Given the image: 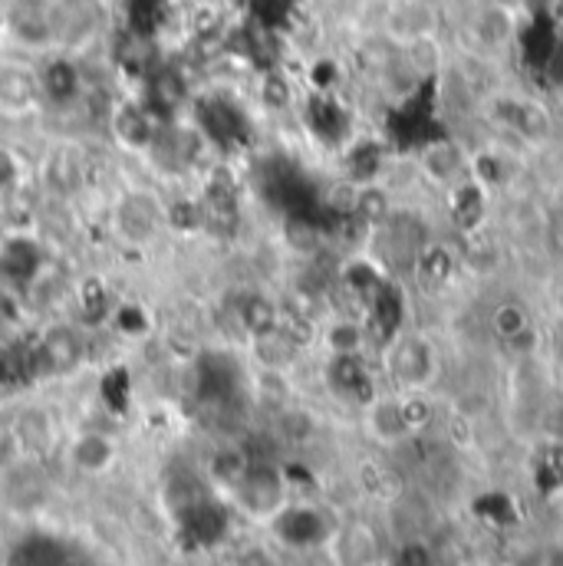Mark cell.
<instances>
[{"label": "cell", "instance_id": "1", "mask_svg": "<svg viewBox=\"0 0 563 566\" xmlns=\"http://www.w3.org/2000/svg\"><path fill=\"white\" fill-rule=\"evenodd\" d=\"M106 231L126 251H152L171 234V201L158 185L129 181L110 198Z\"/></svg>", "mask_w": 563, "mask_h": 566}, {"label": "cell", "instance_id": "2", "mask_svg": "<svg viewBox=\"0 0 563 566\" xmlns=\"http://www.w3.org/2000/svg\"><path fill=\"white\" fill-rule=\"evenodd\" d=\"M478 106L484 123L514 148H551L557 139V116L534 93L494 86Z\"/></svg>", "mask_w": 563, "mask_h": 566}, {"label": "cell", "instance_id": "3", "mask_svg": "<svg viewBox=\"0 0 563 566\" xmlns=\"http://www.w3.org/2000/svg\"><path fill=\"white\" fill-rule=\"evenodd\" d=\"M373 359L379 363V379H386L393 392H431L441 376V346L416 323H406L379 343Z\"/></svg>", "mask_w": 563, "mask_h": 566}, {"label": "cell", "instance_id": "4", "mask_svg": "<svg viewBox=\"0 0 563 566\" xmlns=\"http://www.w3.org/2000/svg\"><path fill=\"white\" fill-rule=\"evenodd\" d=\"M33 185L53 208L76 205L90 188V151L80 139H53L33 165Z\"/></svg>", "mask_w": 563, "mask_h": 566}, {"label": "cell", "instance_id": "5", "mask_svg": "<svg viewBox=\"0 0 563 566\" xmlns=\"http://www.w3.org/2000/svg\"><path fill=\"white\" fill-rule=\"evenodd\" d=\"M33 359L40 366V373L46 376H70L83 366L86 359V333L76 319L56 313L50 319H43L40 333H37V346H33Z\"/></svg>", "mask_w": 563, "mask_h": 566}, {"label": "cell", "instance_id": "6", "mask_svg": "<svg viewBox=\"0 0 563 566\" xmlns=\"http://www.w3.org/2000/svg\"><path fill=\"white\" fill-rule=\"evenodd\" d=\"M313 339L323 356H373L376 339L359 310H330L316 319Z\"/></svg>", "mask_w": 563, "mask_h": 566}, {"label": "cell", "instance_id": "7", "mask_svg": "<svg viewBox=\"0 0 563 566\" xmlns=\"http://www.w3.org/2000/svg\"><path fill=\"white\" fill-rule=\"evenodd\" d=\"M416 175L431 191L448 195L471 178V148L458 139L425 142L416 155Z\"/></svg>", "mask_w": 563, "mask_h": 566}, {"label": "cell", "instance_id": "8", "mask_svg": "<svg viewBox=\"0 0 563 566\" xmlns=\"http://www.w3.org/2000/svg\"><path fill=\"white\" fill-rule=\"evenodd\" d=\"M323 382L340 402L363 409L379 392V366L373 356H323Z\"/></svg>", "mask_w": 563, "mask_h": 566}, {"label": "cell", "instance_id": "9", "mask_svg": "<svg viewBox=\"0 0 563 566\" xmlns=\"http://www.w3.org/2000/svg\"><path fill=\"white\" fill-rule=\"evenodd\" d=\"M274 537L290 551H316L326 547L336 524L333 517L316 507V504H283L281 511L271 517Z\"/></svg>", "mask_w": 563, "mask_h": 566}, {"label": "cell", "instance_id": "10", "mask_svg": "<svg viewBox=\"0 0 563 566\" xmlns=\"http://www.w3.org/2000/svg\"><path fill=\"white\" fill-rule=\"evenodd\" d=\"M106 123H110V133H113L116 145H123L126 151H133L139 158L152 155V148L158 145L161 129H165L161 116L148 103H142V99H123V103H116L110 109Z\"/></svg>", "mask_w": 563, "mask_h": 566}, {"label": "cell", "instance_id": "11", "mask_svg": "<svg viewBox=\"0 0 563 566\" xmlns=\"http://www.w3.org/2000/svg\"><path fill=\"white\" fill-rule=\"evenodd\" d=\"M46 106L40 70L23 60L0 63V119H27Z\"/></svg>", "mask_w": 563, "mask_h": 566}, {"label": "cell", "instance_id": "12", "mask_svg": "<svg viewBox=\"0 0 563 566\" xmlns=\"http://www.w3.org/2000/svg\"><path fill=\"white\" fill-rule=\"evenodd\" d=\"M518 36V13L511 3H501V0H484L471 23H468V40H471V50L494 60L501 56Z\"/></svg>", "mask_w": 563, "mask_h": 566}, {"label": "cell", "instance_id": "13", "mask_svg": "<svg viewBox=\"0 0 563 566\" xmlns=\"http://www.w3.org/2000/svg\"><path fill=\"white\" fill-rule=\"evenodd\" d=\"M7 30L27 50H56L53 0H13L7 7Z\"/></svg>", "mask_w": 563, "mask_h": 566}, {"label": "cell", "instance_id": "14", "mask_svg": "<svg viewBox=\"0 0 563 566\" xmlns=\"http://www.w3.org/2000/svg\"><path fill=\"white\" fill-rule=\"evenodd\" d=\"M386 40L406 46L423 36H438V7L431 0H393L383 20Z\"/></svg>", "mask_w": 563, "mask_h": 566}, {"label": "cell", "instance_id": "15", "mask_svg": "<svg viewBox=\"0 0 563 566\" xmlns=\"http://www.w3.org/2000/svg\"><path fill=\"white\" fill-rule=\"evenodd\" d=\"M234 494L244 504V511L264 514V517H274L283 504H286L281 471L271 468V464H251L248 474L241 478V484L234 488Z\"/></svg>", "mask_w": 563, "mask_h": 566}, {"label": "cell", "instance_id": "16", "mask_svg": "<svg viewBox=\"0 0 563 566\" xmlns=\"http://www.w3.org/2000/svg\"><path fill=\"white\" fill-rule=\"evenodd\" d=\"M340 566H376L379 564V537L369 524L353 521L333 531L326 544Z\"/></svg>", "mask_w": 563, "mask_h": 566}, {"label": "cell", "instance_id": "17", "mask_svg": "<svg viewBox=\"0 0 563 566\" xmlns=\"http://www.w3.org/2000/svg\"><path fill=\"white\" fill-rule=\"evenodd\" d=\"M488 326H491L494 339L504 343V346H518V343H524V339H531L538 333L534 310L524 300H514V296L491 306Z\"/></svg>", "mask_w": 563, "mask_h": 566}, {"label": "cell", "instance_id": "18", "mask_svg": "<svg viewBox=\"0 0 563 566\" xmlns=\"http://www.w3.org/2000/svg\"><path fill=\"white\" fill-rule=\"evenodd\" d=\"M116 458V444L103 431H80L70 444V461L83 474H103Z\"/></svg>", "mask_w": 563, "mask_h": 566}, {"label": "cell", "instance_id": "19", "mask_svg": "<svg viewBox=\"0 0 563 566\" xmlns=\"http://www.w3.org/2000/svg\"><path fill=\"white\" fill-rule=\"evenodd\" d=\"M248 468H251V458L244 454V448H234V444L215 451V458H211V478L218 484L231 488V491L241 484V478L248 474Z\"/></svg>", "mask_w": 563, "mask_h": 566}, {"label": "cell", "instance_id": "20", "mask_svg": "<svg viewBox=\"0 0 563 566\" xmlns=\"http://www.w3.org/2000/svg\"><path fill=\"white\" fill-rule=\"evenodd\" d=\"M50 419L43 416V412H37V409H27L17 424H13V441L20 444V448H27V451H43L46 444H50Z\"/></svg>", "mask_w": 563, "mask_h": 566}, {"label": "cell", "instance_id": "21", "mask_svg": "<svg viewBox=\"0 0 563 566\" xmlns=\"http://www.w3.org/2000/svg\"><path fill=\"white\" fill-rule=\"evenodd\" d=\"M66 557L53 541H27L13 557L10 566H63Z\"/></svg>", "mask_w": 563, "mask_h": 566}, {"label": "cell", "instance_id": "22", "mask_svg": "<svg viewBox=\"0 0 563 566\" xmlns=\"http://www.w3.org/2000/svg\"><path fill=\"white\" fill-rule=\"evenodd\" d=\"M389 566H438V560H435V551L425 541H406L389 557Z\"/></svg>", "mask_w": 563, "mask_h": 566}, {"label": "cell", "instance_id": "23", "mask_svg": "<svg viewBox=\"0 0 563 566\" xmlns=\"http://www.w3.org/2000/svg\"><path fill=\"white\" fill-rule=\"evenodd\" d=\"M538 566H563V544H548L538 557Z\"/></svg>", "mask_w": 563, "mask_h": 566}, {"label": "cell", "instance_id": "24", "mask_svg": "<svg viewBox=\"0 0 563 566\" xmlns=\"http://www.w3.org/2000/svg\"><path fill=\"white\" fill-rule=\"evenodd\" d=\"M238 566H274V560H271L264 551H248V554L241 557V564Z\"/></svg>", "mask_w": 563, "mask_h": 566}, {"label": "cell", "instance_id": "25", "mask_svg": "<svg viewBox=\"0 0 563 566\" xmlns=\"http://www.w3.org/2000/svg\"><path fill=\"white\" fill-rule=\"evenodd\" d=\"M557 188H561V198H563V161H561V171H557Z\"/></svg>", "mask_w": 563, "mask_h": 566}, {"label": "cell", "instance_id": "26", "mask_svg": "<svg viewBox=\"0 0 563 566\" xmlns=\"http://www.w3.org/2000/svg\"><path fill=\"white\" fill-rule=\"evenodd\" d=\"M63 566H80V564H73V560H66V564H63Z\"/></svg>", "mask_w": 563, "mask_h": 566}]
</instances>
